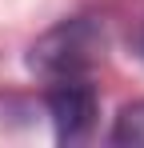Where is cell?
Masks as SVG:
<instances>
[{
  "label": "cell",
  "mask_w": 144,
  "mask_h": 148,
  "mask_svg": "<svg viewBox=\"0 0 144 148\" xmlns=\"http://www.w3.org/2000/svg\"><path fill=\"white\" fill-rule=\"evenodd\" d=\"M112 144H132V148H144V100H132L124 104L112 120V132H108Z\"/></svg>",
  "instance_id": "obj_3"
},
{
  "label": "cell",
  "mask_w": 144,
  "mask_h": 148,
  "mask_svg": "<svg viewBox=\"0 0 144 148\" xmlns=\"http://www.w3.org/2000/svg\"><path fill=\"white\" fill-rule=\"evenodd\" d=\"M100 28L84 16L64 20V24L48 28L44 36L32 44L28 52V68L32 72L48 76V80H60V76H88V68L100 56Z\"/></svg>",
  "instance_id": "obj_1"
},
{
  "label": "cell",
  "mask_w": 144,
  "mask_h": 148,
  "mask_svg": "<svg viewBox=\"0 0 144 148\" xmlns=\"http://www.w3.org/2000/svg\"><path fill=\"white\" fill-rule=\"evenodd\" d=\"M48 116L56 124V140L60 144H80L96 124V88L88 76H60L52 80L44 92Z\"/></svg>",
  "instance_id": "obj_2"
},
{
  "label": "cell",
  "mask_w": 144,
  "mask_h": 148,
  "mask_svg": "<svg viewBox=\"0 0 144 148\" xmlns=\"http://www.w3.org/2000/svg\"><path fill=\"white\" fill-rule=\"evenodd\" d=\"M136 56L144 60V32H140V40H136Z\"/></svg>",
  "instance_id": "obj_4"
}]
</instances>
